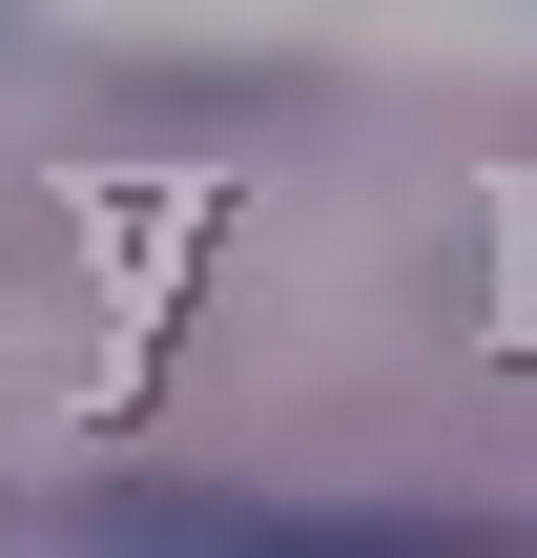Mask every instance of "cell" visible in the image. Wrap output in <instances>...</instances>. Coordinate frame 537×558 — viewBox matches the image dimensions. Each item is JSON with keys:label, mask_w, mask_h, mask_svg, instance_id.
Returning a JSON list of instances; mask_svg holds the SVG:
<instances>
[{"label": "cell", "mask_w": 537, "mask_h": 558, "mask_svg": "<svg viewBox=\"0 0 537 558\" xmlns=\"http://www.w3.org/2000/svg\"><path fill=\"white\" fill-rule=\"evenodd\" d=\"M83 558H517L497 518H373V497H124Z\"/></svg>", "instance_id": "1"}]
</instances>
